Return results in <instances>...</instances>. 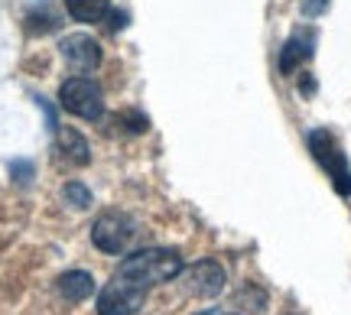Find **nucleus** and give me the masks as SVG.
<instances>
[{
	"instance_id": "f257e3e1",
	"label": "nucleus",
	"mask_w": 351,
	"mask_h": 315,
	"mask_svg": "<svg viewBox=\"0 0 351 315\" xmlns=\"http://www.w3.org/2000/svg\"><path fill=\"white\" fill-rule=\"evenodd\" d=\"M117 273L137 279L140 286H160V283H169L182 273V253L173 251V247H147V251H137L124 257V264L117 266Z\"/></svg>"
},
{
	"instance_id": "f03ea898",
	"label": "nucleus",
	"mask_w": 351,
	"mask_h": 315,
	"mask_svg": "<svg viewBox=\"0 0 351 315\" xmlns=\"http://www.w3.org/2000/svg\"><path fill=\"white\" fill-rule=\"evenodd\" d=\"M306 143H309L313 160L322 166V169H326V176L332 179L335 192L348 199V195H351V166H348V156L341 153L339 140L332 137V130H326V127H315V130H309Z\"/></svg>"
},
{
	"instance_id": "7ed1b4c3",
	"label": "nucleus",
	"mask_w": 351,
	"mask_h": 315,
	"mask_svg": "<svg viewBox=\"0 0 351 315\" xmlns=\"http://www.w3.org/2000/svg\"><path fill=\"white\" fill-rule=\"evenodd\" d=\"M147 286H140L137 279L124 277L114 270V277L104 283V290L98 292V303H95V312L98 315H137L147 303Z\"/></svg>"
},
{
	"instance_id": "20e7f679",
	"label": "nucleus",
	"mask_w": 351,
	"mask_h": 315,
	"mask_svg": "<svg viewBox=\"0 0 351 315\" xmlns=\"http://www.w3.org/2000/svg\"><path fill=\"white\" fill-rule=\"evenodd\" d=\"M59 104L65 114L82 117V121H98L104 114V94L91 78H65L62 88H59Z\"/></svg>"
},
{
	"instance_id": "39448f33",
	"label": "nucleus",
	"mask_w": 351,
	"mask_h": 315,
	"mask_svg": "<svg viewBox=\"0 0 351 315\" xmlns=\"http://www.w3.org/2000/svg\"><path fill=\"white\" fill-rule=\"evenodd\" d=\"M134 238H137V225L124 212H104L91 225V240L104 253H124L134 244Z\"/></svg>"
},
{
	"instance_id": "423d86ee",
	"label": "nucleus",
	"mask_w": 351,
	"mask_h": 315,
	"mask_svg": "<svg viewBox=\"0 0 351 315\" xmlns=\"http://www.w3.org/2000/svg\"><path fill=\"white\" fill-rule=\"evenodd\" d=\"M179 277H182V290L189 296H195V299H215L228 283L221 264H215V260H199L192 266H182Z\"/></svg>"
},
{
	"instance_id": "0eeeda50",
	"label": "nucleus",
	"mask_w": 351,
	"mask_h": 315,
	"mask_svg": "<svg viewBox=\"0 0 351 315\" xmlns=\"http://www.w3.org/2000/svg\"><path fill=\"white\" fill-rule=\"evenodd\" d=\"M59 52H62L65 65H72L75 72H95L101 65V46L95 36L88 33H72L59 42Z\"/></svg>"
},
{
	"instance_id": "6e6552de",
	"label": "nucleus",
	"mask_w": 351,
	"mask_h": 315,
	"mask_svg": "<svg viewBox=\"0 0 351 315\" xmlns=\"http://www.w3.org/2000/svg\"><path fill=\"white\" fill-rule=\"evenodd\" d=\"M315 55V29H296L293 36L283 42V49H280V75H293L300 65H306L309 59Z\"/></svg>"
},
{
	"instance_id": "1a4fd4ad",
	"label": "nucleus",
	"mask_w": 351,
	"mask_h": 315,
	"mask_svg": "<svg viewBox=\"0 0 351 315\" xmlns=\"http://www.w3.org/2000/svg\"><path fill=\"white\" fill-rule=\"evenodd\" d=\"M56 290H59V296H62L65 303H85L88 296L95 292V277L85 273V270H72V273L59 277Z\"/></svg>"
},
{
	"instance_id": "9d476101",
	"label": "nucleus",
	"mask_w": 351,
	"mask_h": 315,
	"mask_svg": "<svg viewBox=\"0 0 351 315\" xmlns=\"http://www.w3.org/2000/svg\"><path fill=\"white\" fill-rule=\"evenodd\" d=\"M56 147H59V153H62L69 163H75V166H85L91 160L88 140L78 130H72V127H56Z\"/></svg>"
},
{
	"instance_id": "9b49d317",
	"label": "nucleus",
	"mask_w": 351,
	"mask_h": 315,
	"mask_svg": "<svg viewBox=\"0 0 351 315\" xmlns=\"http://www.w3.org/2000/svg\"><path fill=\"white\" fill-rule=\"evenodd\" d=\"M65 10L72 13L78 23H104L111 10V0H65Z\"/></svg>"
},
{
	"instance_id": "f8f14e48",
	"label": "nucleus",
	"mask_w": 351,
	"mask_h": 315,
	"mask_svg": "<svg viewBox=\"0 0 351 315\" xmlns=\"http://www.w3.org/2000/svg\"><path fill=\"white\" fill-rule=\"evenodd\" d=\"M62 199L69 205H75V208H88V205H91V192H88L82 182H65Z\"/></svg>"
},
{
	"instance_id": "ddd939ff",
	"label": "nucleus",
	"mask_w": 351,
	"mask_h": 315,
	"mask_svg": "<svg viewBox=\"0 0 351 315\" xmlns=\"http://www.w3.org/2000/svg\"><path fill=\"white\" fill-rule=\"evenodd\" d=\"M332 7V0H302L300 3V10L302 16H309V20H315V16H322V13Z\"/></svg>"
},
{
	"instance_id": "4468645a",
	"label": "nucleus",
	"mask_w": 351,
	"mask_h": 315,
	"mask_svg": "<svg viewBox=\"0 0 351 315\" xmlns=\"http://www.w3.org/2000/svg\"><path fill=\"white\" fill-rule=\"evenodd\" d=\"M104 23H108V29H111V33H117V29H124L127 23H130V16H127L124 10H108V16H104Z\"/></svg>"
},
{
	"instance_id": "2eb2a0df",
	"label": "nucleus",
	"mask_w": 351,
	"mask_h": 315,
	"mask_svg": "<svg viewBox=\"0 0 351 315\" xmlns=\"http://www.w3.org/2000/svg\"><path fill=\"white\" fill-rule=\"evenodd\" d=\"M199 315H238V312H225V309H208V312H199Z\"/></svg>"
}]
</instances>
